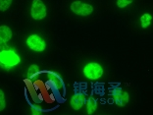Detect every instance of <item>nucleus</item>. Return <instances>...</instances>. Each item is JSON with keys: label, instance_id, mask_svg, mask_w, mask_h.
<instances>
[{"label": "nucleus", "instance_id": "obj_8", "mask_svg": "<svg viewBox=\"0 0 153 115\" xmlns=\"http://www.w3.org/2000/svg\"><path fill=\"white\" fill-rule=\"evenodd\" d=\"M113 96H114V102L118 105H125L128 102V93L126 92H121V90H119V93H114Z\"/></svg>", "mask_w": 153, "mask_h": 115}, {"label": "nucleus", "instance_id": "obj_2", "mask_svg": "<svg viewBox=\"0 0 153 115\" xmlns=\"http://www.w3.org/2000/svg\"><path fill=\"white\" fill-rule=\"evenodd\" d=\"M83 74L89 80H97L103 75V69L100 64L90 62L83 68Z\"/></svg>", "mask_w": 153, "mask_h": 115}, {"label": "nucleus", "instance_id": "obj_10", "mask_svg": "<svg viewBox=\"0 0 153 115\" xmlns=\"http://www.w3.org/2000/svg\"><path fill=\"white\" fill-rule=\"evenodd\" d=\"M151 21H152V16L150 14H143L141 17H140V22H141V27L145 29L147 28L149 25L151 24Z\"/></svg>", "mask_w": 153, "mask_h": 115}, {"label": "nucleus", "instance_id": "obj_13", "mask_svg": "<svg viewBox=\"0 0 153 115\" xmlns=\"http://www.w3.org/2000/svg\"><path fill=\"white\" fill-rule=\"evenodd\" d=\"M6 106V100H5V96L2 90H0V111L4 110Z\"/></svg>", "mask_w": 153, "mask_h": 115}, {"label": "nucleus", "instance_id": "obj_12", "mask_svg": "<svg viewBox=\"0 0 153 115\" xmlns=\"http://www.w3.org/2000/svg\"><path fill=\"white\" fill-rule=\"evenodd\" d=\"M13 0H0V11L4 12L9 8Z\"/></svg>", "mask_w": 153, "mask_h": 115}, {"label": "nucleus", "instance_id": "obj_11", "mask_svg": "<svg viewBox=\"0 0 153 115\" xmlns=\"http://www.w3.org/2000/svg\"><path fill=\"white\" fill-rule=\"evenodd\" d=\"M37 74H38V66L36 64L30 65L29 70H27V77L30 79H33V77H36Z\"/></svg>", "mask_w": 153, "mask_h": 115}, {"label": "nucleus", "instance_id": "obj_9", "mask_svg": "<svg viewBox=\"0 0 153 115\" xmlns=\"http://www.w3.org/2000/svg\"><path fill=\"white\" fill-rule=\"evenodd\" d=\"M86 106H88V114H92L96 109L97 106V102L93 99V97H89L88 100L86 102Z\"/></svg>", "mask_w": 153, "mask_h": 115}, {"label": "nucleus", "instance_id": "obj_14", "mask_svg": "<svg viewBox=\"0 0 153 115\" xmlns=\"http://www.w3.org/2000/svg\"><path fill=\"white\" fill-rule=\"evenodd\" d=\"M133 2V0H117V6L119 8H124L128 5H130Z\"/></svg>", "mask_w": 153, "mask_h": 115}, {"label": "nucleus", "instance_id": "obj_6", "mask_svg": "<svg viewBox=\"0 0 153 115\" xmlns=\"http://www.w3.org/2000/svg\"><path fill=\"white\" fill-rule=\"evenodd\" d=\"M86 102L85 100V96L82 95V93H78V95H75L72 97L71 99V105L75 110H79L81 109L83 106V104Z\"/></svg>", "mask_w": 153, "mask_h": 115}, {"label": "nucleus", "instance_id": "obj_4", "mask_svg": "<svg viewBox=\"0 0 153 115\" xmlns=\"http://www.w3.org/2000/svg\"><path fill=\"white\" fill-rule=\"evenodd\" d=\"M71 10L76 15L79 16H88L93 12V7L88 4L82 3V1H75L71 4Z\"/></svg>", "mask_w": 153, "mask_h": 115}, {"label": "nucleus", "instance_id": "obj_1", "mask_svg": "<svg viewBox=\"0 0 153 115\" xmlns=\"http://www.w3.org/2000/svg\"><path fill=\"white\" fill-rule=\"evenodd\" d=\"M21 59L19 55L13 50H2L0 51V66L3 68L9 69L20 63Z\"/></svg>", "mask_w": 153, "mask_h": 115}, {"label": "nucleus", "instance_id": "obj_15", "mask_svg": "<svg viewBox=\"0 0 153 115\" xmlns=\"http://www.w3.org/2000/svg\"><path fill=\"white\" fill-rule=\"evenodd\" d=\"M33 115H36V114L40 115V114H41V112H40V111H36L34 108H33Z\"/></svg>", "mask_w": 153, "mask_h": 115}, {"label": "nucleus", "instance_id": "obj_5", "mask_svg": "<svg viewBox=\"0 0 153 115\" xmlns=\"http://www.w3.org/2000/svg\"><path fill=\"white\" fill-rule=\"evenodd\" d=\"M27 45L32 50L36 51V52L43 51L45 49V47H46L45 41L40 37L36 36V34H32V36H30L29 37H27Z\"/></svg>", "mask_w": 153, "mask_h": 115}, {"label": "nucleus", "instance_id": "obj_7", "mask_svg": "<svg viewBox=\"0 0 153 115\" xmlns=\"http://www.w3.org/2000/svg\"><path fill=\"white\" fill-rule=\"evenodd\" d=\"M12 37V31L8 26L0 27V45L6 43Z\"/></svg>", "mask_w": 153, "mask_h": 115}, {"label": "nucleus", "instance_id": "obj_3", "mask_svg": "<svg viewBox=\"0 0 153 115\" xmlns=\"http://www.w3.org/2000/svg\"><path fill=\"white\" fill-rule=\"evenodd\" d=\"M30 14L34 20H42L46 16V6L41 0H33Z\"/></svg>", "mask_w": 153, "mask_h": 115}]
</instances>
